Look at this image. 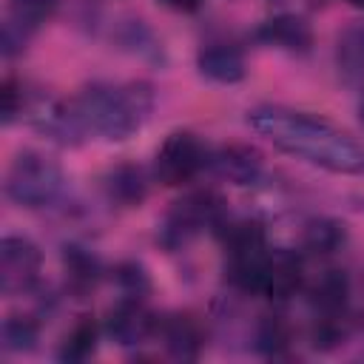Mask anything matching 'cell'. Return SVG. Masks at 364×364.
Instances as JSON below:
<instances>
[{
    "instance_id": "cell-1",
    "label": "cell",
    "mask_w": 364,
    "mask_h": 364,
    "mask_svg": "<svg viewBox=\"0 0 364 364\" xmlns=\"http://www.w3.org/2000/svg\"><path fill=\"white\" fill-rule=\"evenodd\" d=\"M247 125L279 151L316 168L350 176L364 173V145L324 117L287 105H256L247 111Z\"/></svg>"
},
{
    "instance_id": "cell-2",
    "label": "cell",
    "mask_w": 364,
    "mask_h": 364,
    "mask_svg": "<svg viewBox=\"0 0 364 364\" xmlns=\"http://www.w3.org/2000/svg\"><path fill=\"white\" fill-rule=\"evenodd\" d=\"M71 111L82 134H97L108 142L128 139L142 128L154 111V88L142 80L131 82H94L74 100Z\"/></svg>"
},
{
    "instance_id": "cell-3",
    "label": "cell",
    "mask_w": 364,
    "mask_h": 364,
    "mask_svg": "<svg viewBox=\"0 0 364 364\" xmlns=\"http://www.w3.org/2000/svg\"><path fill=\"white\" fill-rule=\"evenodd\" d=\"M65 191L63 168L37 151H23L14 156L6 173V196L20 208H48Z\"/></svg>"
},
{
    "instance_id": "cell-4",
    "label": "cell",
    "mask_w": 364,
    "mask_h": 364,
    "mask_svg": "<svg viewBox=\"0 0 364 364\" xmlns=\"http://www.w3.org/2000/svg\"><path fill=\"white\" fill-rule=\"evenodd\" d=\"M222 222H225V199L210 188L191 191L182 199H176L162 216L156 242L165 250H179L205 228H219Z\"/></svg>"
},
{
    "instance_id": "cell-5",
    "label": "cell",
    "mask_w": 364,
    "mask_h": 364,
    "mask_svg": "<svg viewBox=\"0 0 364 364\" xmlns=\"http://www.w3.org/2000/svg\"><path fill=\"white\" fill-rule=\"evenodd\" d=\"M208 156L210 154L199 142V136H193L191 131H173L165 136L154 156V176L168 188L188 185L202 168H208Z\"/></svg>"
},
{
    "instance_id": "cell-6",
    "label": "cell",
    "mask_w": 364,
    "mask_h": 364,
    "mask_svg": "<svg viewBox=\"0 0 364 364\" xmlns=\"http://www.w3.org/2000/svg\"><path fill=\"white\" fill-rule=\"evenodd\" d=\"M43 253L26 236H6L0 242V290L3 296H23L40 282Z\"/></svg>"
},
{
    "instance_id": "cell-7",
    "label": "cell",
    "mask_w": 364,
    "mask_h": 364,
    "mask_svg": "<svg viewBox=\"0 0 364 364\" xmlns=\"http://www.w3.org/2000/svg\"><path fill=\"white\" fill-rule=\"evenodd\" d=\"M156 324H159V318H154V313L142 304V299L122 296V299L108 310L105 333H108L117 344L134 347V344H142L151 333H156Z\"/></svg>"
},
{
    "instance_id": "cell-8",
    "label": "cell",
    "mask_w": 364,
    "mask_h": 364,
    "mask_svg": "<svg viewBox=\"0 0 364 364\" xmlns=\"http://www.w3.org/2000/svg\"><path fill=\"white\" fill-rule=\"evenodd\" d=\"M60 0H9V20L3 26V54L14 57L26 40L57 11Z\"/></svg>"
},
{
    "instance_id": "cell-9",
    "label": "cell",
    "mask_w": 364,
    "mask_h": 364,
    "mask_svg": "<svg viewBox=\"0 0 364 364\" xmlns=\"http://www.w3.org/2000/svg\"><path fill=\"white\" fill-rule=\"evenodd\" d=\"M156 333L176 361H196L205 347V327L193 313H171L156 324Z\"/></svg>"
},
{
    "instance_id": "cell-10",
    "label": "cell",
    "mask_w": 364,
    "mask_h": 364,
    "mask_svg": "<svg viewBox=\"0 0 364 364\" xmlns=\"http://www.w3.org/2000/svg\"><path fill=\"white\" fill-rule=\"evenodd\" d=\"M262 154L242 142L222 145L208 156V168L230 185H253L262 176Z\"/></svg>"
},
{
    "instance_id": "cell-11",
    "label": "cell",
    "mask_w": 364,
    "mask_h": 364,
    "mask_svg": "<svg viewBox=\"0 0 364 364\" xmlns=\"http://www.w3.org/2000/svg\"><path fill=\"white\" fill-rule=\"evenodd\" d=\"M304 284V270H301V256L296 250H270L267 264H264V279H262V296L273 301H284L296 296Z\"/></svg>"
},
{
    "instance_id": "cell-12",
    "label": "cell",
    "mask_w": 364,
    "mask_h": 364,
    "mask_svg": "<svg viewBox=\"0 0 364 364\" xmlns=\"http://www.w3.org/2000/svg\"><path fill=\"white\" fill-rule=\"evenodd\" d=\"M256 40L264 46L282 48V51L304 54L313 46V31L299 14H276V17H267L256 28Z\"/></svg>"
},
{
    "instance_id": "cell-13",
    "label": "cell",
    "mask_w": 364,
    "mask_h": 364,
    "mask_svg": "<svg viewBox=\"0 0 364 364\" xmlns=\"http://www.w3.org/2000/svg\"><path fill=\"white\" fill-rule=\"evenodd\" d=\"M307 301L316 316H344L350 301V276L338 267L321 270L307 287Z\"/></svg>"
},
{
    "instance_id": "cell-14",
    "label": "cell",
    "mask_w": 364,
    "mask_h": 364,
    "mask_svg": "<svg viewBox=\"0 0 364 364\" xmlns=\"http://www.w3.org/2000/svg\"><path fill=\"white\" fill-rule=\"evenodd\" d=\"M196 68L213 82L233 85L245 77V57L230 43H208L196 54Z\"/></svg>"
},
{
    "instance_id": "cell-15",
    "label": "cell",
    "mask_w": 364,
    "mask_h": 364,
    "mask_svg": "<svg viewBox=\"0 0 364 364\" xmlns=\"http://www.w3.org/2000/svg\"><path fill=\"white\" fill-rule=\"evenodd\" d=\"M105 193L111 202L122 205V208H136L142 205V199L148 196V179H145V171L139 165H131V162H122V165H114L108 173H105Z\"/></svg>"
},
{
    "instance_id": "cell-16",
    "label": "cell",
    "mask_w": 364,
    "mask_h": 364,
    "mask_svg": "<svg viewBox=\"0 0 364 364\" xmlns=\"http://www.w3.org/2000/svg\"><path fill=\"white\" fill-rule=\"evenodd\" d=\"M63 267H65L68 287H71L77 296H85V293L94 290L97 282L102 279V264H100V259H97L88 247H80V245H65V247H63Z\"/></svg>"
},
{
    "instance_id": "cell-17",
    "label": "cell",
    "mask_w": 364,
    "mask_h": 364,
    "mask_svg": "<svg viewBox=\"0 0 364 364\" xmlns=\"http://www.w3.org/2000/svg\"><path fill=\"white\" fill-rule=\"evenodd\" d=\"M344 242H347V230L338 219L316 216L301 228V247L310 256H330V253L341 250Z\"/></svg>"
},
{
    "instance_id": "cell-18",
    "label": "cell",
    "mask_w": 364,
    "mask_h": 364,
    "mask_svg": "<svg viewBox=\"0 0 364 364\" xmlns=\"http://www.w3.org/2000/svg\"><path fill=\"white\" fill-rule=\"evenodd\" d=\"M97 341H100V324L94 321V316H80L71 324V330L63 336L57 355H60V361L80 364L97 353Z\"/></svg>"
},
{
    "instance_id": "cell-19",
    "label": "cell",
    "mask_w": 364,
    "mask_h": 364,
    "mask_svg": "<svg viewBox=\"0 0 364 364\" xmlns=\"http://www.w3.org/2000/svg\"><path fill=\"white\" fill-rule=\"evenodd\" d=\"M336 63L347 82H364V23H353L338 34Z\"/></svg>"
},
{
    "instance_id": "cell-20",
    "label": "cell",
    "mask_w": 364,
    "mask_h": 364,
    "mask_svg": "<svg viewBox=\"0 0 364 364\" xmlns=\"http://www.w3.org/2000/svg\"><path fill=\"white\" fill-rule=\"evenodd\" d=\"M290 341H293V333H290V324L282 316H262L259 318L256 333H253V347L262 355L279 358L290 350Z\"/></svg>"
},
{
    "instance_id": "cell-21",
    "label": "cell",
    "mask_w": 364,
    "mask_h": 364,
    "mask_svg": "<svg viewBox=\"0 0 364 364\" xmlns=\"http://www.w3.org/2000/svg\"><path fill=\"white\" fill-rule=\"evenodd\" d=\"M3 350L6 353H28L37 347L40 324L31 316H9L3 321Z\"/></svg>"
},
{
    "instance_id": "cell-22",
    "label": "cell",
    "mask_w": 364,
    "mask_h": 364,
    "mask_svg": "<svg viewBox=\"0 0 364 364\" xmlns=\"http://www.w3.org/2000/svg\"><path fill=\"white\" fill-rule=\"evenodd\" d=\"M114 279L122 287V296L142 299L151 290V279H148V273H145V267L139 262H122V264H117Z\"/></svg>"
},
{
    "instance_id": "cell-23",
    "label": "cell",
    "mask_w": 364,
    "mask_h": 364,
    "mask_svg": "<svg viewBox=\"0 0 364 364\" xmlns=\"http://www.w3.org/2000/svg\"><path fill=\"white\" fill-rule=\"evenodd\" d=\"M0 97H3V125H11L17 114H23V91L17 85L14 77H6L0 85Z\"/></svg>"
},
{
    "instance_id": "cell-24",
    "label": "cell",
    "mask_w": 364,
    "mask_h": 364,
    "mask_svg": "<svg viewBox=\"0 0 364 364\" xmlns=\"http://www.w3.org/2000/svg\"><path fill=\"white\" fill-rule=\"evenodd\" d=\"M162 6H168V9H173V11H196L199 6H202V0H159Z\"/></svg>"
},
{
    "instance_id": "cell-25",
    "label": "cell",
    "mask_w": 364,
    "mask_h": 364,
    "mask_svg": "<svg viewBox=\"0 0 364 364\" xmlns=\"http://www.w3.org/2000/svg\"><path fill=\"white\" fill-rule=\"evenodd\" d=\"M350 6H355V9H364V0H347Z\"/></svg>"
},
{
    "instance_id": "cell-26",
    "label": "cell",
    "mask_w": 364,
    "mask_h": 364,
    "mask_svg": "<svg viewBox=\"0 0 364 364\" xmlns=\"http://www.w3.org/2000/svg\"><path fill=\"white\" fill-rule=\"evenodd\" d=\"M361 122H364V102H361Z\"/></svg>"
}]
</instances>
